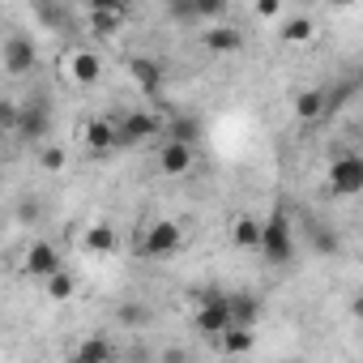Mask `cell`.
<instances>
[{"instance_id":"6da1fadb","label":"cell","mask_w":363,"mask_h":363,"mask_svg":"<svg viewBox=\"0 0 363 363\" xmlns=\"http://www.w3.org/2000/svg\"><path fill=\"white\" fill-rule=\"evenodd\" d=\"M261 257L269 265H291L295 257V235H291V218L286 210H274L265 218V231H261Z\"/></svg>"},{"instance_id":"7a4b0ae2","label":"cell","mask_w":363,"mask_h":363,"mask_svg":"<svg viewBox=\"0 0 363 363\" xmlns=\"http://www.w3.org/2000/svg\"><path fill=\"white\" fill-rule=\"evenodd\" d=\"M179 248H184V231H179V223H171V218L154 223V227L141 235V244H137V252H141V257H150V261L175 257Z\"/></svg>"},{"instance_id":"3957f363","label":"cell","mask_w":363,"mask_h":363,"mask_svg":"<svg viewBox=\"0 0 363 363\" xmlns=\"http://www.w3.org/2000/svg\"><path fill=\"white\" fill-rule=\"evenodd\" d=\"M48 133H52V107H48L43 94H30V99L22 103V124H18L13 137H22V141H30V145H43Z\"/></svg>"},{"instance_id":"277c9868","label":"cell","mask_w":363,"mask_h":363,"mask_svg":"<svg viewBox=\"0 0 363 363\" xmlns=\"http://www.w3.org/2000/svg\"><path fill=\"white\" fill-rule=\"evenodd\" d=\"M329 189L337 197H359L363 193V154H342L329 167Z\"/></svg>"},{"instance_id":"5b68a950","label":"cell","mask_w":363,"mask_h":363,"mask_svg":"<svg viewBox=\"0 0 363 363\" xmlns=\"http://www.w3.org/2000/svg\"><path fill=\"white\" fill-rule=\"evenodd\" d=\"M35 60H39V52H35V39L30 35H9L5 48H0V65H5L9 77H26L35 69Z\"/></svg>"},{"instance_id":"8992f818","label":"cell","mask_w":363,"mask_h":363,"mask_svg":"<svg viewBox=\"0 0 363 363\" xmlns=\"http://www.w3.org/2000/svg\"><path fill=\"white\" fill-rule=\"evenodd\" d=\"M197 329H201L206 337H223V333L231 329V308H227V295L206 291V299H201V308H197Z\"/></svg>"},{"instance_id":"52a82bcc","label":"cell","mask_w":363,"mask_h":363,"mask_svg":"<svg viewBox=\"0 0 363 363\" xmlns=\"http://www.w3.org/2000/svg\"><path fill=\"white\" fill-rule=\"evenodd\" d=\"M116 128H120V145H137V141H145V137H154L158 128H167L154 111H128V116H120L116 120Z\"/></svg>"},{"instance_id":"ba28073f","label":"cell","mask_w":363,"mask_h":363,"mask_svg":"<svg viewBox=\"0 0 363 363\" xmlns=\"http://www.w3.org/2000/svg\"><path fill=\"white\" fill-rule=\"evenodd\" d=\"M26 274H35V278H56L60 274V252H56V244H48V240H30V248H26Z\"/></svg>"},{"instance_id":"9c48e42d","label":"cell","mask_w":363,"mask_h":363,"mask_svg":"<svg viewBox=\"0 0 363 363\" xmlns=\"http://www.w3.org/2000/svg\"><path fill=\"white\" fill-rule=\"evenodd\" d=\"M69 363H116V346H111L103 333H86V337L69 350Z\"/></svg>"},{"instance_id":"30bf717a","label":"cell","mask_w":363,"mask_h":363,"mask_svg":"<svg viewBox=\"0 0 363 363\" xmlns=\"http://www.w3.org/2000/svg\"><path fill=\"white\" fill-rule=\"evenodd\" d=\"M124 22H128V5H120V0H99V5H90L94 35H116Z\"/></svg>"},{"instance_id":"8fae6325","label":"cell","mask_w":363,"mask_h":363,"mask_svg":"<svg viewBox=\"0 0 363 363\" xmlns=\"http://www.w3.org/2000/svg\"><path fill=\"white\" fill-rule=\"evenodd\" d=\"M65 73L77 82V86H94L99 77H103V60H99V52H69V60H65Z\"/></svg>"},{"instance_id":"7c38bea8","label":"cell","mask_w":363,"mask_h":363,"mask_svg":"<svg viewBox=\"0 0 363 363\" xmlns=\"http://www.w3.org/2000/svg\"><path fill=\"white\" fill-rule=\"evenodd\" d=\"M201 137H206V124H201V116H193V111H175V116L167 120V141L197 145Z\"/></svg>"},{"instance_id":"4fadbf2b","label":"cell","mask_w":363,"mask_h":363,"mask_svg":"<svg viewBox=\"0 0 363 363\" xmlns=\"http://www.w3.org/2000/svg\"><path fill=\"white\" fill-rule=\"evenodd\" d=\"M201 48L214 52V56H231V52H244V35L235 26H206Z\"/></svg>"},{"instance_id":"5bb4252c","label":"cell","mask_w":363,"mask_h":363,"mask_svg":"<svg viewBox=\"0 0 363 363\" xmlns=\"http://www.w3.org/2000/svg\"><path fill=\"white\" fill-rule=\"evenodd\" d=\"M227 308H231V325H235V329H252V325H257V316H261V299H257V295H248V291L227 295Z\"/></svg>"},{"instance_id":"9a60e30c","label":"cell","mask_w":363,"mask_h":363,"mask_svg":"<svg viewBox=\"0 0 363 363\" xmlns=\"http://www.w3.org/2000/svg\"><path fill=\"white\" fill-rule=\"evenodd\" d=\"M128 73H133V82H137L145 94H158V90H162V65H158V60L133 56V60H128Z\"/></svg>"},{"instance_id":"2e32d148","label":"cell","mask_w":363,"mask_h":363,"mask_svg":"<svg viewBox=\"0 0 363 363\" xmlns=\"http://www.w3.org/2000/svg\"><path fill=\"white\" fill-rule=\"evenodd\" d=\"M82 141H86L90 150H111V145H120V128H116V120L94 116V120L82 128Z\"/></svg>"},{"instance_id":"e0dca14e","label":"cell","mask_w":363,"mask_h":363,"mask_svg":"<svg viewBox=\"0 0 363 363\" xmlns=\"http://www.w3.org/2000/svg\"><path fill=\"white\" fill-rule=\"evenodd\" d=\"M158 167H162L167 175H184V171L193 167V145L162 141V150H158Z\"/></svg>"},{"instance_id":"ac0fdd59","label":"cell","mask_w":363,"mask_h":363,"mask_svg":"<svg viewBox=\"0 0 363 363\" xmlns=\"http://www.w3.org/2000/svg\"><path fill=\"white\" fill-rule=\"evenodd\" d=\"M261 231H265V223L252 218V214H244V218L231 223V244H235V248H257V252H261Z\"/></svg>"},{"instance_id":"d6986e66","label":"cell","mask_w":363,"mask_h":363,"mask_svg":"<svg viewBox=\"0 0 363 363\" xmlns=\"http://www.w3.org/2000/svg\"><path fill=\"white\" fill-rule=\"evenodd\" d=\"M329 111V94L325 90H303L299 99H295V116L299 120H320Z\"/></svg>"},{"instance_id":"ffe728a7","label":"cell","mask_w":363,"mask_h":363,"mask_svg":"<svg viewBox=\"0 0 363 363\" xmlns=\"http://www.w3.org/2000/svg\"><path fill=\"white\" fill-rule=\"evenodd\" d=\"M218 346H223L227 354H248V350L257 346V337H252V329H235V325H231V329L218 337Z\"/></svg>"},{"instance_id":"44dd1931","label":"cell","mask_w":363,"mask_h":363,"mask_svg":"<svg viewBox=\"0 0 363 363\" xmlns=\"http://www.w3.org/2000/svg\"><path fill=\"white\" fill-rule=\"evenodd\" d=\"M86 248H90V252H111V248H116V231H111L107 223H94V227L86 231Z\"/></svg>"},{"instance_id":"7402d4cb","label":"cell","mask_w":363,"mask_h":363,"mask_svg":"<svg viewBox=\"0 0 363 363\" xmlns=\"http://www.w3.org/2000/svg\"><path fill=\"white\" fill-rule=\"evenodd\" d=\"M312 35H316V26H312V18H303V13L282 26V39H286V43H308Z\"/></svg>"},{"instance_id":"603a6c76","label":"cell","mask_w":363,"mask_h":363,"mask_svg":"<svg viewBox=\"0 0 363 363\" xmlns=\"http://www.w3.org/2000/svg\"><path fill=\"white\" fill-rule=\"evenodd\" d=\"M73 291H77V282H73V274H56V278H48V295L56 299V303H65V299H73Z\"/></svg>"},{"instance_id":"cb8c5ba5","label":"cell","mask_w":363,"mask_h":363,"mask_svg":"<svg viewBox=\"0 0 363 363\" xmlns=\"http://www.w3.org/2000/svg\"><path fill=\"white\" fill-rule=\"evenodd\" d=\"M167 18L171 22H201V9H197V0H171Z\"/></svg>"},{"instance_id":"d4e9b609","label":"cell","mask_w":363,"mask_h":363,"mask_svg":"<svg viewBox=\"0 0 363 363\" xmlns=\"http://www.w3.org/2000/svg\"><path fill=\"white\" fill-rule=\"evenodd\" d=\"M120 325L145 329V325H150V308H145V303H124V308H120Z\"/></svg>"},{"instance_id":"484cf974","label":"cell","mask_w":363,"mask_h":363,"mask_svg":"<svg viewBox=\"0 0 363 363\" xmlns=\"http://www.w3.org/2000/svg\"><path fill=\"white\" fill-rule=\"evenodd\" d=\"M35 158H39L43 171H60V167H65V150H60V145H39Z\"/></svg>"},{"instance_id":"4316f807","label":"cell","mask_w":363,"mask_h":363,"mask_svg":"<svg viewBox=\"0 0 363 363\" xmlns=\"http://www.w3.org/2000/svg\"><path fill=\"white\" fill-rule=\"evenodd\" d=\"M312 240H316V252H337V244H333V235H329V231H316Z\"/></svg>"},{"instance_id":"83f0119b","label":"cell","mask_w":363,"mask_h":363,"mask_svg":"<svg viewBox=\"0 0 363 363\" xmlns=\"http://www.w3.org/2000/svg\"><path fill=\"white\" fill-rule=\"evenodd\" d=\"M278 13H282L278 0H261V5H257V18H278Z\"/></svg>"},{"instance_id":"f1b7e54d","label":"cell","mask_w":363,"mask_h":363,"mask_svg":"<svg viewBox=\"0 0 363 363\" xmlns=\"http://www.w3.org/2000/svg\"><path fill=\"white\" fill-rule=\"evenodd\" d=\"M162 363H189V350L184 346H171V350H162Z\"/></svg>"},{"instance_id":"f546056e","label":"cell","mask_w":363,"mask_h":363,"mask_svg":"<svg viewBox=\"0 0 363 363\" xmlns=\"http://www.w3.org/2000/svg\"><path fill=\"white\" fill-rule=\"evenodd\" d=\"M22 218H39V201L26 197V201H22Z\"/></svg>"},{"instance_id":"4dcf8cb0","label":"cell","mask_w":363,"mask_h":363,"mask_svg":"<svg viewBox=\"0 0 363 363\" xmlns=\"http://www.w3.org/2000/svg\"><path fill=\"white\" fill-rule=\"evenodd\" d=\"M350 312H354V316L363 320V295H354V303H350Z\"/></svg>"},{"instance_id":"1f68e13d","label":"cell","mask_w":363,"mask_h":363,"mask_svg":"<svg viewBox=\"0 0 363 363\" xmlns=\"http://www.w3.org/2000/svg\"><path fill=\"white\" fill-rule=\"evenodd\" d=\"M359 154H363V137H359Z\"/></svg>"}]
</instances>
